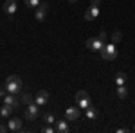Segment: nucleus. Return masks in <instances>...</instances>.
<instances>
[{
	"mask_svg": "<svg viewBox=\"0 0 135 133\" xmlns=\"http://www.w3.org/2000/svg\"><path fill=\"white\" fill-rule=\"evenodd\" d=\"M4 95H6V90H4V88H0V97H4Z\"/></svg>",
	"mask_w": 135,
	"mask_h": 133,
	"instance_id": "obj_26",
	"label": "nucleus"
},
{
	"mask_svg": "<svg viewBox=\"0 0 135 133\" xmlns=\"http://www.w3.org/2000/svg\"><path fill=\"white\" fill-rule=\"evenodd\" d=\"M117 97H119V99H126V97H128V88H126L124 85H121V86L117 88Z\"/></svg>",
	"mask_w": 135,
	"mask_h": 133,
	"instance_id": "obj_14",
	"label": "nucleus"
},
{
	"mask_svg": "<svg viewBox=\"0 0 135 133\" xmlns=\"http://www.w3.org/2000/svg\"><path fill=\"white\" fill-rule=\"evenodd\" d=\"M4 104H7V106H11V108L15 110V108L20 106V99H18L15 93H7V95H4Z\"/></svg>",
	"mask_w": 135,
	"mask_h": 133,
	"instance_id": "obj_7",
	"label": "nucleus"
},
{
	"mask_svg": "<svg viewBox=\"0 0 135 133\" xmlns=\"http://www.w3.org/2000/svg\"><path fill=\"white\" fill-rule=\"evenodd\" d=\"M7 126H9V131H15V133H16V131H20V130H22V121L18 119V117H13Z\"/></svg>",
	"mask_w": 135,
	"mask_h": 133,
	"instance_id": "obj_11",
	"label": "nucleus"
},
{
	"mask_svg": "<svg viewBox=\"0 0 135 133\" xmlns=\"http://www.w3.org/2000/svg\"><path fill=\"white\" fill-rule=\"evenodd\" d=\"M133 131H135V126H133Z\"/></svg>",
	"mask_w": 135,
	"mask_h": 133,
	"instance_id": "obj_28",
	"label": "nucleus"
},
{
	"mask_svg": "<svg viewBox=\"0 0 135 133\" xmlns=\"http://www.w3.org/2000/svg\"><path fill=\"white\" fill-rule=\"evenodd\" d=\"M69 2H78V0H69Z\"/></svg>",
	"mask_w": 135,
	"mask_h": 133,
	"instance_id": "obj_27",
	"label": "nucleus"
},
{
	"mask_svg": "<svg viewBox=\"0 0 135 133\" xmlns=\"http://www.w3.org/2000/svg\"><path fill=\"white\" fill-rule=\"evenodd\" d=\"M99 16V7H94V6H90L88 9L85 11V20L86 22H92L94 18H97Z\"/></svg>",
	"mask_w": 135,
	"mask_h": 133,
	"instance_id": "obj_9",
	"label": "nucleus"
},
{
	"mask_svg": "<svg viewBox=\"0 0 135 133\" xmlns=\"http://www.w3.org/2000/svg\"><path fill=\"white\" fill-rule=\"evenodd\" d=\"M99 4H101V0H90V6L94 7H99Z\"/></svg>",
	"mask_w": 135,
	"mask_h": 133,
	"instance_id": "obj_24",
	"label": "nucleus"
},
{
	"mask_svg": "<svg viewBox=\"0 0 135 133\" xmlns=\"http://www.w3.org/2000/svg\"><path fill=\"white\" fill-rule=\"evenodd\" d=\"M4 131H9V126H6V124H0V133Z\"/></svg>",
	"mask_w": 135,
	"mask_h": 133,
	"instance_id": "obj_23",
	"label": "nucleus"
},
{
	"mask_svg": "<svg viewBox=\"0 0 135 133\" xmlns=\"http://www.w3.org/2000/svg\"><path fill=\"white\" fill-rule=\"evenodd\" d=\"M34 102H36L38 106H45V104L49 102V92H47V90H40L38 95H36V99H34Z\"/></svg>",
	"mask_w": 135,
	"mask_h": 133,
	"instance_id": "obj_8",
	"label": "nucleus"
},
{
	"mask_svg": "<svg viewBox=\"0 0 135 133\" xmlns=\"http://www.w3.org/2000/svg\"><path fill=\"white\" fill-rule=\"evenodd\" d=\"M20 101L23 102V104H31V102H32V95H31V93H23Z\"/></svg>",
	"mask_w": 135,
	"mask_h": 133,
	"instance_id": "obj_19",
	"label": "nucleus"
},
{
	"mask_svg": "<svg viewBox=\"0 0 135 133\" xmlns=\"http://www.w3.org/2000/svg\"><path fill=\"white\" fill-rule=\"evenodd\" d=\"M47 11H49V4L47 2H40L38 9H36V20L38 22H45L47 18Z\"/></svg>",
	"mask_w": 135,
	"mask_h": 133,
	"instance_id": "obj_6",
	"label": "nucleus"
},
{
	"mask_svg": "<svg viewBox=\"0 0 135 133\" xmlns=\"http://www.w3.org/2000/svg\"><path fill=\"white\" fill-rule=\"evenodd\" d=\"M43 121L47 124H52L54 122V113H45V115H43Z\"/></svg>",
	"mask_w": 135,
	"mask_h": 133,
	"instance_id": "obj_21",
	"label": "nucleus"
},
{
	"mask_svg": "<svg viewBox=\"0 0 135 133\" xmlns=\"http://www.w3.org/2000/svg\"><path fill=\"white\" fill-rule=\"evenodd\" d=\"M126 79H128V76H126L124 72H117V74H115V83H117L119 86H121V85H124Z\"/></svg>",
	"mask_w": 135,
	"mask_h": 133,
	"instance_id": "obj_13",
	"label": "nucleus"
},
{
	"mask_svg": "<svg viewBox=\"0 0 135 133\" xmlns=\"http://www.w3.org/2000/svg\"><path fill=\"white\" fill-rule=\"evenodd\" d=\"M2 9H4V13H7V14H15L16 13V2L15 0H6L4 6H2Z\"/></svg>",
	"mask_w": 135,
	"mask_h": 133,
	"instance_id": "obj_10",
	"label": "nucleus"
},
{
	"mask_svg": "<svg viewBox=\"0 0 135 133\" xmlns=\"http://www.w3.org/2000/svg\"><path fill=\"white\" fill-rule=\"evenodd\" d=\"M11 112H13V108H11V106H7V104H4V106L0 108V115H2V117H9Z\"/></svg>",
	"mask_w": 135,
	"mask_h": 133,
	"instance_id": "obj_17",
	"label": "nucleus"
},
{
	"mask_svg": "<svg viewBox=\"0 0 135 133\" xmlns=\"http://www.w3.org/2000/svg\"><path fill=\"white\" fill-rule=\"evenodd\" d=\"M56 131H58V133H67V131H69V124L65 122V121H60L58 126H56Z\"/></svg>",
	"mask_w": 135,
	"mask_h": 133,
	"instance_id": "obj_15",
	"label": "nucleus"
},
{
	"mask_svg": "<svg viewBox=\"0 0 135 133\" xmlns=\"http://www.w3.org/2000/svg\"><path fill=\"white\" fill-rule=\"evenodd\" d=\"M65 117H67V121H78L79 119V110L78 108H69L65 112Z\"/></svg>",
	"mask_w": 135,
	"mask_h": 133,
	"instance_id": "obj_12",
	"label": "nucleus"
},
{
	"mask_svg": "<svg viewBox=\"0 0 135 133\" xmlns=\"http://www.w3.org/2000/svg\"><path fill=\"white\" fill-rule=\"evenodd\" d=\"M43 133H54V130L51 128V124H47V126L43 128Z\"/></svg>",
	"mask_w": 135,
	"mask_h": 133,
	"instance_id": "obj_22",
	"label": "nucleus"
},
{
	"mask_svg": "<svg viewBox=\"0 0 135 133\" xmlns=\"http://www.w3.org/2000/svg\"><path fill=\"white\" fill-rule=\"evenodd\" d=\"M27 7H38L40 6V0H23Z\"/></svg>",
	"mask_w": 135,
	"mask_h": 133,
	"instance_id": "obj_20",
	"label": "nucleus"
},
{
	"mask_svg": "<svg viewBox=\"0 0 135 133\" xmlns=\"http://www.w3.org/2000/svg\"><path fill=\"white\" fill-rule=\"evenodd\" d=\"M103 47H104V41L101 38H88L86 40V49H90L92 52H101Z\"/></svg>",
	"mask_w": 135,
	"mask_h": 133,
	"instance_id": "obj_5",
	"label": "nucleus"
},
{
	"mask_svg": "<svg viewBox=\"0 0 135 133\" xmlns=\"http://www.w3.org/2000/svg\"><path fill=\"white\" fill-rule=\"evenodd\" d=\"M121 38H123V32H121V31L112 32V43H119V41H121Z\"/></svg>",
	"mask_w": 135,
	"mask_h": 133,
	"instance_id": "obj_18",
	"label": "nucleus"
},
{
	"mask_svg": "<svg viewBox=\"0 0 135 133\" xmlns=\"http://www.w3.org/2000/svg\"><path fill=\"white\" fill-rule=\"evenodd\" d=\"M86 117H88V119H92V121H94V119H97V110L94 108L92 104L86 108Z\"/></svg>",
	"mask_w": 135,
	"mask_h": 133,
	"instance_id": "obj_16",
	"label": "nucleus"
},
{
	"mask_svg": "<svg viewBox=\"0 0 135 133\" xmlns=\"http://www.w3.org/2000/svg\"><path fill=\"white\" fill-rule=\"evenodd\" d=\"M97 38H101V40H106V31H101V32H99V36H97Z\"/></svg>",
	"mask_w": 135,
	"mask_h": 133,
	"instance_id": "obj_25",
	"label": "nucleus"
},
{
	"mask_svg": "<svg viewBox=\"0 0 135 133\" xmlns=\"http://www.w3.org/2000/svg\"><path fill=\"white\" fill-rule=\"evenodd\" d=\"M76 101H78V108H83V110H86V108L92 104L88 93L85 92V90H78V93H76Z\"/></svg>",
	"mask_w": 135,
	"mask_h": 133,
	"instance_id": "obj_3",
	"label": "nucleus"
},
{
	"mask_svg": "<svg viewBox=\"0 0 135 133\" xmlns=\"http://www.w3.org/2000/svg\"><path fill=\"white\" fill-rule=\"evenodd\" d=\"M117 47H115V43H104V47L101 49V56H103V60H106V61H114V60H117Z\"/></svg>",
	"mask_w": 135,
	"mask_h": 133,
	"instance_id": "obj_2",
	"label": "nucleus"
},
{
	"mask_svg": "<svg viewBox=\"0 0 135 133\" xmlns=\"http://www.w3.org/2000/svg\"><path fill=\"white\" fill-rule=\"evenodd\" d=\"M20 88H22V79H20V76H16V74H11L9 77L6 79V92H9V93H16L20 92Z\"/></svg>",
	"mask_w": 135,
	"mask_h": 133,
	"instance_id": "obj_1",
	"label": "nucleus"
},
{
	"mask_svg": "<svg viewBox=\"0 0 135 133\" xmlns=\"http://www.w3.org/2000/svg\"><path fill=\"white\" fill-rule=\"evenodd\" d=\"M38 115H40V106H38L36 102L27 104V110H25V113H23V119H25V121H34Z\"/></svg>",
	"mask_w": 135,
	"mask_h": 133,
	"instance_id": "obj_4",
	"label": "nucleus"
}]
</instances>
